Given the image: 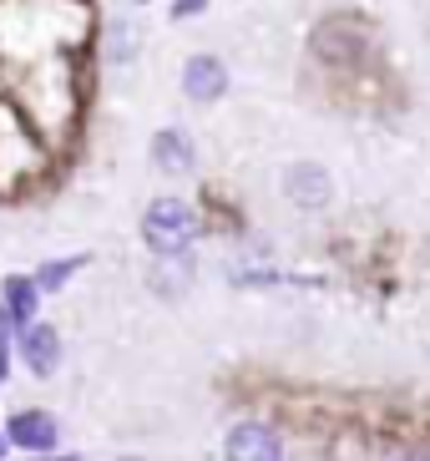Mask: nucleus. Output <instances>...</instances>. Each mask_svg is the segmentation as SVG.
<instances>
[{
  "mask_svg": "<svg viewBox=\"0 0 430 461\" xmlns=\"http://www.w3.org/2000/svg\"><path fill=\"white\" fill-rule=\"evenodd\" d=\"M142 233H148L152 254H183V249L198 239V213H193L188 203H177V198H162V203L148 208V218H142Z\"/></svg>",
  "mask_w": 430,
  "mask_h": 461,
  "instance_id": "nucleus-1",
  "label": "nucleus"
},
{
  "mask_svg": "<svg viewBox=\"0 0 430 461\" xmlns=\"http://www.w3.org/2000/svg\"><path fill=\"white\" fill-rule=\"evenodd\" d=\"M223 451H228L233 461H279L283 456V441L269 431V426H233L228 441H223Z\"/></svg>",
  "mask_w": 430,
  "mask_h": 461,
  "instance_id": "nucleus-2",
  "label": "nucleus"
},
{
  "mask_svg": "<svg viewBox=\"0 0 430 461\" xmlns=\"http://www.w3.org/2000/svg\"><path fill=\"white\" fill-rule=\"evenodd\" d=\"M183 92H188L193 102H218V96L228 92V71H223V61H213V56H193L188 67H183Z\"/></svg>",
  "mask_w": 430,
  "mask_h": 461,
  "instance_id": "nucleus-3",
  "label": "nucleus"
},
{
  "mask_svg": "<svg viewBox=\"0 0 430 461\" xmlns=\"http://www.w3.org/2000/svg\"><path fill=\"white\" fill-rule=\"evenodd\" d=\"M21 355H26V366L36 370V375H51L56 360H61V335H56L51 325H36V320H31V325L21 330Z\"/></svg>",
  "mask_w": 430,
  "mask_h": 461,
  "instance_id": "nucleus-4",
  "label": "nucleus"
},
{
  "mask_svg": "<svg viewBox=\"0 0 430 461\" xmlns=\"http://www.w3.org/2000/svg\"><path fill=\"white\" fill-rule=\"evenodd\" d=\"M11 447L21 451H56V420L46 416V411H21V416L11 420Z\"/></svg>",
  "mask_w": 430,
  "mask_h": 461,
  "instance_id": "nucleus-5",
  "label": "nucleus"
},
{
  "mask_svg": "<svg viewBox=\"0 0 430 461\" xmlns=\"http://www.w3.org/2000/svg\"><path fill=\"white\" fill-rule=\"evenodd\" d=\"M283 188H289V198H294L299 208H324V203H329V173H324V167H314V163L289 167Z\"/></svg>",
  "mask_w": 430,
  "mask_h": 461,
  "instance_id": "nucleus-6",
  "label": "nucleus"
},
{
  "mask_svg": "<svg viewBox=\"0 0 430 461\" xmlns=\"http://www.w3.org/2000/svg\"><path fill=\"white\" fill-rule=\"evenodd\" d=\"M36 299H40L36 279H26V274H11V279H5V310L15 314V335L36 320Z\"/></svg>",
  "mask_w": 430,
  "mask_h": 461,
  "instance_id": "nucleus-7",
  "label": "nucleus"
},
{
  "mask_svg": "<svg viewBox=\"0 0 430 461\" xmlns=\"http://www.w3.org/2000/svg\"><path fill=\"white\" fill-rule=\"evenodd\" d=\"M152 158H157V167H167V173H188L193 167V142L183 132H157L152 137Z\"/></svg>",
  "mask_w": 430,
  "mask_h": 461,
  "instance_id": "nucleus-8",
  "label": "nucleus"
},
{
  "mask_svg": "<svg viewBox=\"0 0 430 461\" xmlns=\"http://www.w3.org/2000/svg\"><path fill=\"white\" fill-rule=\"evenodd\" d=\"M86 258H51V264H40V274H36V285L40 289H67V279L81 269Z\"/></svg>",
  "mask_w": 430,
  "mask_h": 461,
  "instance_id": "nucleus-9",
  "label": "nucleus"
},
{
  "mask_svg": "<svg viewBox=\"0 0 430 461\" xmlns=\"http://www.w3.org/2000/svg\"><path fill=\"white\" fill-rule=\"evenodd\" d=\"M11 330H15V314L5 310V299H0V380L11 375Z\"/></svg>",
  "mask_w": 430,
  "mask_h": 461,
  "instance_id": "nucleus-10",
  "label": "nucleus"
},
{
  "mask_svg": "<svg viewBox=\"0 0 430 461\" xmlns=\"http://www.w3.org/2000/svg\"><path fill=\"white\" fill-rule=\"evenodd\" d=\"M202 5H208V0H177L173 11H177V15H198V11H202Z\"/></svg>",
  "mask_w": 430,
  "mask_h": 461,
  "instance_id": "nucleus-11",
  "label": "nucleus"
},
{
  "mask_svg": "<svg viewBox=\"0 0 430 461\" xmlns=\"http://www.w3.org/2000/svg\"><path fill=\"white\" fill-rule=\"evenodd\" d=\"M0 456H5V441H0Z\"/></svg>",
  "mask_w": 430,
  "mask_h": 461,
  "instance_id": "nucleus-12",
  "label": "nucleus"
}]
</instances>
